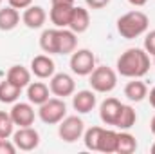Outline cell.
<instances>
[{"label": "cell", "instance_id": "2", "mask_svg": "<svg viewBox=\"0 0 155 154\" xmlns=\"http://www.w3.org/2000/svg\"><path fill=\"white\" fill-rule=\"evenodd\" d=\"M150 26V18L146 13L135 9V11H128L124 13L123 16L117 18V33L123 37V38H137L141 35L146 33Z\"/></svg>", "mask_w": 155, "mask_h": 154}, {"label": "cell", "instance_id": "3", "mask_svg": "<svg viewBox=\"0 0 155 154\" xmlns=\"http://www.w3.org/2000/svg\"><path fill=\"white\" fill-rule=\"evenodd\" d=\"M88 76H90L88 83H90L92 91H96V93H110V91L116 89L117 85L116 71L112 67H107V65L96 67Z\"/></svg>", "mask_w": 155, "mask_h": 154}, {"label": "cell", "instance_id": "14", "mask_svg": "<svg viewBox=\"0 0 155 154\" xmlns=\"http://www.w3.org/2000/svg\"><path fill=\"white\" fill-rule=\"evenodd\" d=\"M90 26V15L85 7H79L74 5L72 9V15H71V20H69V29H72L76 35L79 33H85Z\"/></svg>", "mask_w": 155, "mask_h": 154}, {"label": "cell", "instance_id": "1", "mask_svg": "<svg viewBox=\"0 0 155 154\" xmlns=\"http://www.w3.org/2000/svg\"><path fill=\"white\" fill-rule=\"evenodd\" d=\"M150 71V54L144 49L130 47L117 58V73L124 78H143Z\"/></svg>", "mask_w": 155, "mask_h": 154}, {"label": "cell", "instance_id": "7", "mask_svg": "<svg viewBox=\"0 0 155 154\" xmlns=\"http://www.w3.org/2000/svg\"><path fill=\"white\" fill-rule=\"evenodd\" d=\"M49 89L54 96L67 98V96L74 94L76 83H74V78L71 75H67V73H54L51 76V82H49Z\"/></svg>", "mask_w": 155, "mask_h": 154}, {"label": "cell", "instance_id": "19", "mask_svg": "<svg viewBox=\"0 0 155 154\" xmlns=\"http://www.w3.org/2000/svg\"><path fill=\"white\" fill-rule=\"evenodd\" d=\"M5 80H9L11 83H15L16 87L24 89L31 83V71L24 65H13L9 71H7V76Z\"/></svg>", "mask_w": 155, "mask_h": 154}, {"label": "cell", "instance_id": "23", "mask_svg": "<svg viewBox=\"0 0 155 154\" xmlns=\"http://www.w3.org/2000/svg\"><path fill=\"white\" fill-rule=\"evenodd\" d=\"M137 121V114L134 111L132 105H121V111H119V116H117V121H116V127H119L121 131H128L135 125Z\"/></svg>", "mask_w": 155, "mask_h": 154}, {"label": "cell", "instance_id": "33", "mask_svg": "<svg viewBox=\"0 0 155 154\" xmlns=\"http://www.w3.org/2000/svg\"><path fill=\"white\" fill-rule=\"evenodd\" d=\"M128 2H130L132 5H135V7H143V5H144L148 0H128Z\"/></svg>", "mask_w": 155, "mask_h": 154}, {"label": "cell", "instance_id": "25", "mask_svg": "<svg viewBox=\"0 0 155 154\" xmlns=\"http://www.w3.org/2000/svg\"><path fill=\"white\" fill-rule=\"evenodd\" d=\"M137 149V140L130 132H117V149L119 154H132Z\"/></svg>", "mask_w": 155, "mask_h": 154}, {"label": "cell", "instance_id": "21", "mask_svg": "<svg viewBox=\"0 0 155 154\" xmlns=\"http://www.w3.org/2000/svg\"><path fill=\"white\" fill-rule=\"evenodd\" d=\"M58 27L56 29H45L40 35V47L43 53L49 54H58Z\"/></svg>", "mask_w": 155, "mask_h": 154}, {"label": "cell", "instance_id": "26", "mask_svg": "<svg viewBox=\"0 0 155 154\" xmlns=\"http://www.w3.org/2000/svg\"><path fill=\"white\" fill-rule=\"evenodd\" d=\"M101 132H103V127H90L88 131L83 132V143H85V147L88 151H97Z\"/></svg>", "mask_w": 155, "mask_h": 154}, {"label": "cell", "instance_id": "11", "mask_svg": "<svg viewBox=\"0 0 155 154\" xmlns=\"http://www.w3.org/2000/svg\"><path fill=\"white\" fill-rule=\"evenodd\" d=\"M97 100H96V91H78L72 96V107L79 114H87L96 107Z\"/></svg>", "mask_w": 155, "mask_h": 154}, {"label": "cell", "instance_id": "17", "mask_svg": "<svg viewBox=\"0 0 155 154\" xmlns=\"http://www.w3.org/2000/svg\"><path fill=\"white\" fill-rule=\"evenodd\" d=\"M72 9H74V5H52L51 13H49V18L58 29L69 27V20H71Z\"/></svg>", "mask_w": 155, "mask_h": 154}, {"label": "cell", "instance_id": "4", "mask_svg": "<svg viewBox=\"0 0 155 154\" xmlns=\"http://www.w3.org/2000/svg\"><path fill=\"white\" fill-rule=\"evenodd\" d=\"M38 116L47 125L60 123L67 116V105H65L63 98H49L47 102H43L38 109Z\"/></svg>", "mask_w": 155, "mask_h": 154}, {"label": "cell", "instance_id": "8", "mask_svg": "<svg viewBox=\"0 0 155 154\" xmlns=\"http://www.w3.org/2000/svg\"><path fill=\"white\" fill-rule=\"evenodd\" d=\"M13 142L20 151H35L40 145V134L33 127H20L16 132H13Z\"/></svg>", "mask_w": 155, "mask_h": 154}, {"label": "cell", "instance_id": "13", "mask_svg": "<svg viewBox=\"0 0 155 154\" xmlns=\"http://www.w3.org/2000/svg\"><path fill=\"white\" fill-rule=\"evenodd\" d=\"M47 20V13L41 5H29L24 15H22V22L29 27V29H40Z\"/></svg>", "mask_w": 155, "mask_h": 154}, {"label": "cell", "instance_id": "32", "mask_svg": "<svg viewBox=\"0 0 155 154\" xmlns=\"http://www.w3.org/2000/svg\"><path fill=\"white\" fill-rule=\"evenodd\" d=\"M52 5H74V0H51Z\"/></svg>", "mask_w": 155, "mask_h": 154}, {"label": "cell", "instance_id": "31", "mask_svg": "<svg viewBox=\"0 0 155 154\" xmlns=\"http://www.w3.org/2000/svg\"><path fill=\"white\" fill-rule=\"evenodd\" d=\"M90 9H103L105 5L110 4V0H85Z\"/></svg>", "mask_w": 155, "mask_h": 154}, {"label": "cell", "instance_id": "18", "mask_svg": "<svg viewBox=\"0 0 155 154\" xmlns=\"http://www.w3.org/2000/svg\"><path fill=\"white\" fill-rule=\"evenodd\" d=\"M124 96L130 102H143L148 96V87L139 78H132V82H128L124 85Z\"/></svg>", "mask_w": 155, "mask_h": 154}, {"label": "cell", "instance_id": "29", "mask_svg": "<svg viewBox=\"0 0 155 154\" xmlns=\"http://www.w3.org/2000/svg\"><path fill=\"white\" fill-rule=\"evenodd\" d=\"M18 151L15 142H9V140H0V154H15Z\"/></svg>", "mask_w": 155, "mask_h": 154}, {"label": "cell", "instance_id": "37", "mask_svg": "<svg viewBox=\"0 0 155 154\" xmlns=\"http://www.w3.org/2000/svg\"><path fill=\"white\" fill-rule=\"evenodd\" d=\"M0 4H2V0H0Z\"/></svg>", "mask_w": 155, "mask_h": 154}, {"label": "cell", "instance_id": "20", "mask_svg": "<svg viewBox=\"0 0 155 154\" xmlns=\"http://www.w3.org/2000/svg\"><path fill=\"white\" fill-rule=\"evenodd\" d=\"M20 22V15L18 9L7 5L0 9V31H13Z\"/></svg>", "mask_w": 155, "mask_h": 154}, {"label": "cell", "instance_id": "35", "mask_svg": "<svg viewBox=\"0 0 155 154\" xmlns=\"http://www.w3.org/2000/svg\"><path fill=\"white\" fill-rule=\"evenodd\" d=\"M150 131L153 132V136H155V116L152 118V121H150Z\"/></svg>", "mask_w": 155, "mask_h": 154}, {"label": "cell", "instance_id": "9", "mask_svg": "<svg viewBox=\"0 0 155 154\" xmlns=\"http://www.w3.org/2000/svg\"><path fill=\"white\" fill-rule=\"evenodd\" d=\"M9 114L13 118L15 125H18V127H31L35 123V109H33L31 102L29 103H24V102L18 103V102H15V105L11 107Z\"/></svg>", "mask_w": 155, "mask_h": 154}, {"label": "cell", "instance_id": "34", "mask_svg": "<svg viewBox=\"0 0 155 154\" xmlns=\"http://www.w3.org/2000/svg\"><path fill=\"white\" fill-rule=\"evenodd\" d=\"M148 100H150V105L155 109V87L150 91V94H148Z\"/></svg>", "mask_w": 155, "mask_h": 154}, {"label": "cell", "instance_id": "22", "mask_svg": "<svg viewBox=\"0 0 155 154\" xmlns=\"http://www.w3.org/2000/svg\"><path fill=\"white\" fill-rule=\"evenodd\" d=\"M117 149V132L112 129H103L101 136H99V143H97V152H116Z\"/></svg>", "mask_w": 155, "mask_h": 154}, {"label": "cell", "instance_id": "27", "mask_svg": "<svg viewBox=\"0 0 155 154\" xmlns=\"http://www.w3.org/2000/svg\"><path fill=\"white\" fill-rule=\"evenodd\" d=\"M15 132V121L9 113L0 111V140H7Z\"/></svg>", "mask_w": 155, "mask_h": 154}, {"label": "cell", "instance_id": "24", "mask_svg": "<svg viewBox=\"0 0 155 154\" xmlns=\"http://www.w3.org/2000/svg\"><path fill=\"white\" fill-rule=\"evenodd\" d=\"M20 93H22V89L16 87L15 83H11L9 80L0 82V102L2 103H15L20 98Z\"/></svg>", "mask_w": 155, "mask_h": 154}, {"label": "cell", "instance_id": "28", "mask_svg": "<svg viewBox=\"0 0 155 154\" xmlns=\"http://www.w3.org/2000/svg\"><path fill=\"white\" fill-rule=\"evenodd\" d=\"M144 51H146L148 54L155 56V29L150 31V33L146 35V38H144Z\"/></svg>", "mask_w": 155, "mask_h": 154}, {"label": "cell", "instance_id": "15", "mask_svg": "<svg viewBox=\"0 0 155 154\" xmlns=\"http://www.w3.org/2000/svg\"><path fill=\"white\" fill-rule=\"evenodd\" d=\"M76 45H78V38H76V33L72 29H58V54H71L76 51Z\"/></svg>", "mask_w": 155, "mask_h": 154}, {"label": "cell", "instance_id": "12", "mask_svg": "<svg viewBox=\"0 0 155 154\" xmlns=\"http://www.w3.org/2000/svg\"><path fill=\"white\" fill-rule=\"evenodd\" d=\"M121 102L117 98H107L101 105H99V118L105 125H116L119 111H121Z\"/></svg>", "mask_w": 155, "mask_h": 154}, {"label": "cell", "instance_id": "16", "mask_svg": "<svg viewBox=\"0 0 155 154\" xmlns=\"http://www.w3.org/2000/svg\"><path fill=\"white\" fill-rule=\"evenodd\" d=\"M51 98V89L49 85H45L43 82H31L27 85V100L35 105H41L43 102H47Z\"/></svg>", "mask_w": 155, "mask_h": 154}, {"label": "cell", "instance_id": "10", "mask_svg": "<svg viewBox=\"0 0 155 154\" xmlns=\"http://www.w3.org/2000/svg\"><path fill=\"white\" fill-rule=\"evenodd\" d=\"M56 71V65L52 62L51 56L47 54H38L31 60V73L35 75L36 78H51Z\"/></svg>", "mask_w": 155, "mask_h": 154}, {"label": "cell", "instance_id": "5", "mask_svg": "<svg viewBox=\"0 0 155 154\" xmlns=\"http://www.w3.org/2000/svg\"><path fill=\"white\" fill-rule=\"evenodd\" d=\"M83 132H85V123L78 116H65L58 125V134L67 143L78 142L83 136Z\"/></svg>", "mask_w": 155, "mask_h": 154}, {"label": "cell", "instance_id": "36", "mask_svg": "<svg viewBox=\"0 0 155 154\" xmlns=\"http://www.w3.org/2000/svg\"><path fill=\"white\" fill-rule=\"evenodd\" d=\"M153 64H155V56H153Z\"/></svg>", "mask_w": 155, "mask_h": 154}, {"label": "cell", "instance_id": "30", "mask_svg": "<svg viewBox=\"0 0 155 154\" xmlns=\"http://www.w3.org/2000/svg\"><path fill=\"white\" fill-rule=\"evenodd\" d=\"M7 2L15 9H27L29 5H33V0H7Z\"/></svg>", "mask_w": 155, "mask_h": 154}, {"label": "cell", "instance_id": "6", "mask_svg": "<svg viewBox=\"0 0 155 154\" xmlns=\"http://www.w3.org/2000/svg\"><path fill=\"white\" fill-rule=\"evenodd\" d=\"M71 69L78 76H88L96 69V56L88 49H78L71 56Z\"/></svg>", "mask_w": 155, "mask_h": 154}]
</instances>
